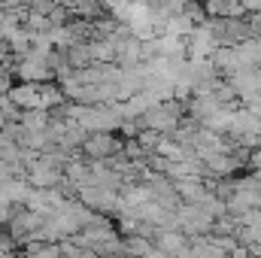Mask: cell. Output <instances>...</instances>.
<instances>
[{"label": "cell", "mask_w": 261, "mask_h": 258, "mask_svg": "<svg viewBox=\"0 0 261 258\" xmlns=\"http://www.w3.org/2000/svg\"><path fill=\"white\" fill-rule=\"evenodd\" d=\"M79 149H82L88 158H100V161H107L110 155L119 152V140H116L110 131H88V137L82 140Z\"/></svg>", "instance_id": "2"}, {"label": "cell", "mask_w": 261, "mask_h": 258, "mask_svg": "<svg viewBox=\"0 0 261 258\" xmlns=\"http://www.w3.org/2000/svg\"><path fill=\"white\" fill-rule=\"evenodd\" d=\"M252 222H258V225H261V210L255 213V219H252Z\"/></svg>", "instance_id": "8"}, {"label": "cell", "mask_w": 261, "mask_h": 258, "mask_svg": "<svg viewBox=\"0 0 261 258\" xmlns=\"http://www.w3.org/2000/svg\"><path fill=\"white\" fill-rule=\"evenodd\" d=\"M0 194L9 200V203H21V200H28V194H31V189L24 186V183H18V179H0Z\"/></svg>", "instance_id": "4"}, {"label": "cell", "mask_w": 261, "mask_h": 258, "mask_svg": "<svg viewBox=\"0 0 261 258\" xmlns=\"http://www.w3.org/2000/svg\"><path fill=\"white\" fill-rule=\"evenodd\" d=\"M249 161H252V167H255V170H261V149H258V152H252V158H249Z\"/></svg>", "instance_id": "6"}, {"label": "cell", "mask_w": 261, "mask_h": 258, "mask_svg": "<svg viewBox=\"0 0 261 258\" xmlns=\"http://www.w3.org/2000/svg\"><path fill=\"white\" fill-rule=\"evenodd\" d=\"M46 55H49V49H28L24 55H18V58H21L18 76H21L24 82H46V79L52 76V67L46 61Z\"/></svg>", "instance_id": "1"}, {"label": "cell", "mask_w": 261, "mask_h": 258, "mask_svg": "<svg viewBox=\"0 0 261 258\" xmlns=\"http://www.w3.org/2000/svg\"><path fill=\"white\" fill-rule=\"evenodd\" d=\"M125 249H130V252H155V246H149L146 240H130Z\"/></svg>", "instance_id": "5"}, {"label": "cell", "mask_w": 261, "mask_h": 258, "mask_svg": "<svg viewBox=\"0 0 261 258\" xmlns=\"http://www.w3.org/2000/svg\"><path fill=\"white\" fill-rule=\"evenodd\" d=\"M3 125H6V116H3V110H0V131H3Z\"/></svg>", "instance_id": "7"}, {"label": "cell", "mask_w": 261, "mask_h": 258, "mask_svg": "<svg viewBox=\"0 0 261 258\" xmlns=\"http://www.w3.org/2000/svg\"><path fill=\"white\" fill-rule=\"evenodd\" d=\"M97 3H107V0H97Z\"/></svg>", "instance_id": "9"}, {"label": "cell", "mask_w": 261, "mask_h": 258, "mask_svg": "<svg viewBox=\"0 0 261 258\" xmlns=\"http://www.w3.org/2000/svg\"><path fill=\"white\" fill-rule=\"evenodd\" d=\"M9 100L18 107V110H28V107H40V82H21L15 88H6Z\"/></svg>", "instance_id": "3"}]
</instances>
